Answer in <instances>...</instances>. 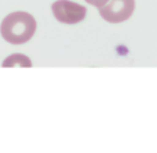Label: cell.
<instances>
[{"mask_svg":"<svg viewBox=\"0 0 157 153\" xmlns=\"http://www.w3.org/2000/svg\"><path fill=\"white\" fill-rule=\"evenodd\" d=\"M36 29V19L25 11L11 12L0 23V36L13 45L28 43L33 37Z\"/></svg>","mask_w":157,"mask_h":153,"instance_id":"6da1fadb","label":"cell"},{"mask_svg":"<svg viewBox=\"0 0 157 153\" xmlns=\"http://www.w3.org/2000/svg\"><path fill=\"white\" fill-rule=\"evenodd\" d=\"M136 8L135 0H109L104 7L99 8L103 20L108 23H124L132 17Z\"/></svg>","mask_w":157,"mask_h":153,"instance_id":"3957f363","label":"cell"},{"mask_svg":"<svg viewBox=\"0 0 157 153\" xmlns=\"http://www.w3.org/2000/svg\"><path fill=\"white\" fill-rule=\"evenodd\" d=\"M2 67L3 68H31L32 61L24 53H12L3 60Z\"/></svg>","mask_w":157,"mask_h":153,"instance_id":"277c9868","label":"cell"},{"mask_svg":"<svg viewBox=\"0 0 157 153\" xmlns=\"http://www.w3.org/2000/svg\"><path fill=\"white\" fill-rule=\"evenodd\" d=\"M53 17L63 24L73 25L87 17V8L72 0H56L51 6Z\"/></svg>","mask_w":157,"mask_h":153,"instance_id":"7a4b0ae2","label":"cell"},{"mask_svg":"<svg viewBox=\"0 0 157 153\" xmlns=\"http://www.w3.org/2000/svg\"><path fill=\"white\" fill-rule=\"evenodd\" d=\"M108 2H109V0H85V3H87V4L92 6V7H96L97 10L101 8V7H104Z\"/></svg>","mask_w":157,"mask_h":153,"instance_id":"5b68a950","label":"cell"}]
</instances>
